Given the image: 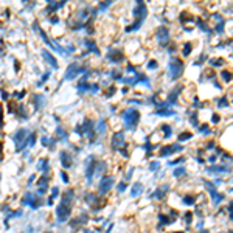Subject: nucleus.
Listing matches in <instances>:
<instances>
[{"label": "nucleus", "mask_w": 233, "mask_h": 233, "mask_svg": "<svg viewBox=\"0 0 233 233\" xmlns=\"http://www.w3.org/2000/svg\"><path fill=\"white\" fill-rule=\"evenodd\" d=\"M138 120H140V113L135 109H129L125 112V123H126L128 129H134L137 126Z\"/></svg>", "instance_id": "f257e3e1"}, {"label": "nucleus", "mask_w": 233, "mask_h": 233, "mask_svg": "<svg viewBox=\"0 0 233 233\" xmlns=\"http://www.w3.org/2000/svg\"><path fill=\"white\" fill-rule=\"evenodd\" d=\"M27 137H28V132H27L25 129H20V131H17V132H16V135H14V142H16V148H17V151H20V149H22V148L28 143Z\"/></svg>", "instance_id": "f03ea898"}, {"label": "nucleus", "mask_w": 233, "mask_h": 233, "mask_svg": "<svg viewBox=\"0 0 233 233\" xmlns=\"http://www.w3.org/2000/svg\"><path fill=\"white\" fill-rule=\"evenodd\" d=\"M182 61H179V59H171L169 61V64H168V68H169V72H171V78H177L179 75H180V72H182Z\"/></svg>", "instance_id": "7ed1b4c3"}, {"label": "nucleus", "mask_w": 233, "mask_h": 233, "mask_svg": "<svg viewBox=\"0 0 233 233\" xmlns=\"http://www.w3.org/2000/svg\"><path fill=\"white\" fill-rule=\"evenodd\" d=\"M113 185V179L112 177H103L101 179V183H99V191L101 193H107Z\"/></svg>", "instance_id": "20e7f679"}, {"label": "nucleus", "mask_w": 233, "mask_h": 233, "mask_svg": "<svg viewBox=\"0 0 233 233\" xmlns=\"http://www.w3.org/2000/svg\"><path fill=\"white\" fill-rule=\"evenodd\" d=\"M56 211H58L56 214H58V219H59V221H65V219L70 216V208H68V207H65V204L59 205Z\"/></svg>", "instance_id": "39448f33"}, {"label": "nucleus", "mask_w": 233, "mask_h": 233, "mask_svg": "<svg viewBox=\"0 0 233 233\" xmlns=\"http://www.w3.org/2000/svg\"><path fill=\"white\" fill-rule=\"evenodd\" d=\"M157 39H159V42H160V44H166V42H168V39H169V33H168V30H166L165 27L159 28V31H157Z\"/></svg>", "instance_id": "423d86ee"}, {"label": "nucleus", "mask_w": 233, "mask_h": 233, "mask_svg": "<svg viewBox=\"0 0 233 233\" xmlns=\"http://www.w3.org/2000/svg\"><path fill=\"white\" fill-rule=\"evenodd\" d=\"M25 204H28V205L33 207V208H37V207H39L37 197H36L34 194H31V193H28V194L25 196Z\"/></svg>", "instance_id": "0eeeda50"}, {"label": "nucleus", "mask_w": 233, "mask_h": 233, "mask_svg": "<svg viewBox=\"0 0 233 233\" xmlns=\"http://www.w3.org/2000/svg\"><path fill=\"white\" fill-rule=\"evenodd\" d=\"M113 145H115V146L125 145V134H123V132H116V134L113 135Z\"/></svg>", "instance_id": "6e6552de"}, {"label": "nucleus", "mask_w": 233, "mask_h": 233, "mask_svg": "<svg viewBox=\"0 0 233 233\" xmlns=\"http://www.w3.org/2000/svg\"><path fill=\"white\" fill-rule=\"evenodd\" d=\"M42 58H44L45 61H48V62H50V65H53L55 68L58 67V61H56V59H55V58H53L48 51H42Z\"/></svg>", "instance_id": "1a4fd4ad"}, {"label": "nucleus", "mask_w": 233, "mask_h": 233, "mask_svg": "<svg viewBox=\"0 0 233 233\" xmlns=\"http://www.w3.org/2000/svg\"><path fill=\"white\" fill-rule=\"evenodd\" d=\"M78 73V65L76 64H72L70 67H68V70H67V75H65V78L67 79H72L75 75Z\"/></svg>", "instance_id": "9d476101"}, {"label": "nucleus", "mask_w": 233, "mask_h": 233, "mask_svg": "<svg viewBox=\"0 0 233 233\" xmlns=\"http://www.w3.org/2000/svg\"><path fill=\"white\" fill-rule=\"evenodd\" d=\"M142 188H143V187H142L140 183H135V185H134V188H132V191H131L132 197H137V196L142 193Z\"/></svg>", "instance_id": "9b49d317"}, {"label": "nucleus", "mask_w": 233, "mask_h": 233, "mask_svg": "<svg viewBox=\"0 0 233 233\" xmlns=\"http://www.w3.org/2000/svg\"><path fill=\"white\" fill-rule=\"evenodd\" d=\"M166 190H168V187H160V190H159V191H156L151 197H159V199H160V197H163V194L166 193Z\"/></svg>", "instance_id": "f8f14e48"}, {"label": "nucleus", "mask_w": 233, "mask_h": 233, "mask_svg": "<svg viewBox=\"0 0 233 233\" xmlns=\"http://www.w3.org/2000/svg\"><path fill=\"white\" fill-rule=\"evenodd\" d=\"M61 159H62V165H64L65 168H68V166L72 165V163H70V156H68V154L64 152V154L61 156Z\"/></svg>", "instance_id": "ddd939ff"}, {"label": "nucleus", "mask_w": 233, "mask_h": 233, "mask_svg": "<svg viewBox=\"0 0 233 233\" xmlns=\"http://www.w3.org/2000/svg\"><path fill=\"white\" fill-rule=\"evenodd\" d=\"M171 152H173V146H166L162 149V156H169Z\"/></svg>", "instance_id": "4468645a"}, {"label": "nucleus", "mask_w": 233, "mask_h": 233, "mask_svg": "<svg viewBox=\"0 0 233 233\" xmlns=\"http://www.w3.org/2000/svg\"><path fill=\"white\" fill-rule=\"evenodd\" d=\"M163 134H165L166 137H169V135H171V128H169L168 125H163Z\"/></svg>", "instance_id": "2eb2a0df"}, {"label": "nucleus", "mask_w": 233, "mask_h": 233, "mask_svg": "<svg viewBox=\"0 0 233 233\" xmlns=\"http://www.w3.org/2000/svg\"><path fill=\"white\" fill-rule=\"evenodd\" d=\"M98 131H99V132H104V131H106V123H104V121H99V125H98Z\"/></svg>", "instance_id": "dca6fc26"}, {"label": "nucleus", "mask_w": 233, "mask_h": 233, "mask_svg": "<svg viewBox=\"0 0 233 233\" xmlns=\"http://www.w3.org/2000/svg\"><path fill=\"white\" fill-rule=\"evenodd\" d=\"M222 78H224V81H230V73H228V72H224V73H222Z\"/></svg>", "instance_id": "f3484780"}, {"label": "nucleus", "mask_w": 233, "mask_h": 233, "mask_svg": "<svg viewBox=\"0 0 233 233\" xmlns=\"http://www.w3.org/2000/svg\"><path fill=\"white\" fill-rule=\"evenodd\" d=\"M174 112L173 110H162V112H159V115H173Z\"/></svg>", "instance_id": "a211bd4d"}, {"label": "nucleus", "mask_w": 233, "mask_h": 233, "mask_svg": "<svg viewBox=\"0 0 233 233\" xmlns=\"http://www.w3.org/2000/svg\"><path fill=\"white\" fill-rule=\"evenodd\" d=\"M176 176H180V174H185V168H179V169H176V173H174Z\"/></svg>", "instance_id": "6ab92c4d"}, {"label": "nucleus", "mask_w": 233, "mask_h": 233, "mask_svg": "<svg viewBox=\"0 0 233 233\" xmlns=\"http://www.w3.org/2000/svg\"><path fill=\"white\" fill-rule=\"evenodd\" d=\"M188 138H191V134H182L180 135V140H188Z\"/></svg>", "instance_id": "aec40b11"}, {"label": "nucleus", "mask_w": 233, "mask_h": 233, "mask_svg": "<svg viewBox=\"0 0 233 233\" xmlns=\"http://www.w3.org/2000/svg\"><path fill=\"white\" fill-rule=\"evenodd\" d=\"M39 168H42L44 171L48 168V165H47V160H42V165H39Z\"/></svg>", "instance_id": "412c9836"}, {"label": "nucleus", "mask_w": 233, "mask_h": 233, "mask_svg": "<svg viewBox=\"0 0 233 233\" xmlns=\"http://www.w3.org/2000/svg\"><path fill=\"white\" fill-rule=\"evenodd\" d=\"M190 50H191V47L187 44V45H185V48H183V55H188V53H190Z\"/></svg>", "instance_id": "4be33fe9"}, {"label": "nucleus", "mask_w": 233, "mask_h": 233, "mask_svg": "<svg viewBox=\"0 0 233 233\" xmlns=\"http://www.w3.org/2000/svg\"><path fill=\"white\" fill-rule=\"evenodd\" d=\"M148 67H149V68H156V67H157V62H156V61H151Z\"/></svg>", "instance_id": "5701e85b"}, {"label": "nucleus", "mask_w": 233, "mask_h": 233, "mask_svg": "<svg viewBox=\"0 0 233 233\" xmlns=\"http://www.w3.org/2000/svg\"><path fill=\"white\" fill-rule=\"evenodd\" d=\"M219 62H222V61H219V59H216V61H214V59H213V61H211V65H221Z\"/></svg>", "instance_id": "b1692460"}, {"label": "nucleus", "mask_w": 233, "mask_h": 233, "mask_svg": "<svg viewBox=\"0 0 233 233\" xmlns=\"http://www.w3.org/2000/svg\"><path fill=\"white\" fill-rule=\"evenodd\" d=\"M157 168H159V163H157V162H154V163L151 165V169H157Z\"/></svg>", "instance_id": "393cba45"}, {"label": "nucleus", "mask_w": 233, "mask_h": 233, "mask_svg": "<svg viewBox=\"0 0 233 233\" xmlns=\"http://www.w3.org/2000/svg\"><path fill=\"white\" fill-rule=\"evenodd\" d=\"M185 204H193V197H185Z\"/></svg>", "instance_id": "a878e982"}, {"label": "nucleus", "mask_w": 233, "mask_h": 233, "mask_svg": "<svg viewBox=\"0 0 233 233\" xmlns=\"http://www.w3.org/2000/svg\"><path fill=\"white\" fill-rule=\"evenodd\" d=\"M125 187H126L125 183H120V185H118V190H120V191H125Z\"/></svg>", "instance_id": "bb28decb"}, {"label": "nucleus", "mask_w": 233, "mask_h": 233, "mask_svg": "<svg viewBox=\"0 0 233 233\" xmlns=\"http://www.w3.org/2000/svg\"><path fill=\"white\" fill-rule=\"evenodd\" d=\"M225 101H227V99H225V98H224V99H221V103H219V104H221V106H225V104H227V103H225Z\"/></svg>", "instance_id": "cd10ccee"}, {"label": "nucleus", "mask_w": 233, "mask_h": 233, "mask_svg": "<svg viewBox=\"0 0 233 233\" xmlns=\"http://www.w3.org/2000/svg\"><path fill=\"white\" fill-rule=\"evenodd\" d=\"M0 113H2V107H0ZM0 123H2V120H0Z\"/></svg>", "instance_id": "c85d7f7f"}, {"label": "nucleus", "mask_w": 233, "mask_h": 233, "mask_svg": "<svg viewBox=\"0 0 233 233\" xmlns=\"http://www.w3.org/2000/svg\"><path fill=\"white\" fill-rule=\"evenodd\" d=\"M179 233H182V231H179Z\"/></svg>", "instance_id": "c756f323"}]
</instances>
